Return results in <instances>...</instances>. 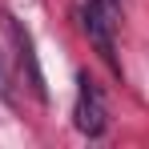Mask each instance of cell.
I'll return each instance as SVG.
<instances>
[{"mask_svg":"<svg viewBox=\"0 0 149 149\" xmlns=\"http://www.w3.org/2000/svg\"><path fill=\"white\" fill-rule=\"evenodd\" d=\"M73 117H77V129H81L85 137H101V133H105V117H109V113H105V97H101V89L89 77H81Z\"/></svg>","mask_w":149,"mask_h":149,"instance_id":"7a4b0ae2","label":"cell"},{"mask_svg":"<svg viewBox=\"0 0 149 149\" xmlns=\"http://www.w3.org/2000/svg\"><path fill=\"white\" fill-rule=\"evenodd\" d=\"M81 24L85 36L93 40V49L101 52V61L121 73V61H117V28H121V0H85V12H81Z\"/></svg>","mask_w":149,"mask_h":149,"instance_id":"6da1fadb","label":"cell"}]
</instances>
